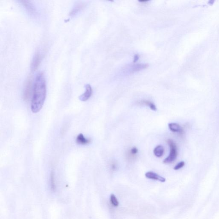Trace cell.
Wrapping results in <instances>:
<instances>
[{"mask_svg": "<svg viewBox=\"0 0 219 219\" xmlns=\"http://www.w3.org/2000/svg\"><path fill=\"white\" fill-rule=\"evenodd\" d=\"M111 168L112 170L114 171L116 170L117 168V165L116 163L113 162L111 163Z\"/></svg>", "mask_w": 219, "mask_h": 219, "instance_id": "obj_18", "label": "cell"}, {"mask_svg": "<svg viewBox=\"0 0 219 219\" xmlns=\"http://www.w3.org/2000/svg\"><path fill=\"white\" fill-rule=\"evenodd\" d=\"M20 2L21 3V4L28 12L32 14H35L36 12V10L34 8V6L30 1H21Z\"/></svg>", "mask_w": 219, "mask_h": 219, "instance_id": "obj_8", "label": "cell"}, {"mask_svg": "<svg viewBox=\"0 0 219 219\" xmlns=\"http://www.w3.org/2000/svg\"><path fill=\"white\" fill-rule=\"evenodd\" d=\"M138 149L136 147H133L129 151V155H130V157L133 158L134 157V155L138 153Z\"/></svg>", "mask_w": 219, "mask_h": 219, "instance_id": "obj_16", "label": "cell"}, {"mask_svg": "<svg viewBox=\"0 0 219 219\" xmlns=\"http://www.w3.org/2000/svg\"><path fill=\"white\" fill-rule=\"evenodd\" d=\"M169 129L173 132H177L182 134L184 132L182 128L176 123H170L168 124Z\"/></svg>", "mask_w": 219, "mask_h": 219, "instance_id": "obj_9", "label": "cell"}, {"mask_svg": "<svg viewBox=\"0 0 219 219\" xmlns=\"http://www.w3.org/2000/svg\"><path fill=\"white\" fill-rule=\"evenodd\" d=\"M51 189L53 190H55V175L54 173H51Z\"/></svg>", "mask_w": 219, "mask_h": 219, "instance_id": "obj_15", "label": "cell"}, {"mask_svg": "<svg viewBox=\"0 0 219 219\" xmlns=\"http://www.w3.org/2000/svg\"><path fill=\"white\" fill-rule=\"evenodd\" d=\"M185 165V162L184 161H181L178 163V164L175 166L174 169L175 170H179L181 168H182Z\"/></svg>", "mask_w": 219, "mask_h": 219, "instance_id": "obj_17", "label": "cell"}, {"mask_svg": "<svg viewBox=\"0 0 219 219\" xmlns=\"http://www.w3.org/2000/svg\"><path fill=\"white\" fill-rule=\"evenodd\" d=\"M46 96V85L42 72L37 74L33 85L31 109L33 113L39 112L42 108Z\"/></svg>", "mask_w": 219, "mask_h": 219, "instance_id": "obj_1", "label": "cell"}, {"mask_svg": "<svg viewBox=\"0 0 219 219\" xmlns=\"http://www.w3.org/2000/svg\"><path fill=\"white\" fill-rule=\"evenodd\" d=\"M154 154L157 157H160L163 156L164 152V148L163 146L158 145L154 149Z\"/></svg>", "mask_w": 219, "mask_h": 219, "instance_id": "obj_12", "label": "cell"}, {"mask_svg": "<svg viewBox=\"0 0 219 219\" xmlns=\"http://www.w3.org/2000/svg\"><path fill=\"white\" fill-rule=\"evenodd\" d=\"M77 143L80 145H86L88 144L91 142L90 139H87L84 137L82 134H80L78 135L76 140Z\"/></svg>", "mask_w": 219, "mask_h": 219, "instance_id": "obj_10", "label": "cell"}, {"mask_svg": "<svg viewBox=\"0 0 219 219\" xmlns=\"http://www.w3.org/2000/svg\"><path fill=\"white\" fill-rule=\"evenodd\" d=\"M139 56L138 55H135L134 56V61H133V62H134V63H136V62H137V61H138V60H139Z\"/></svg>", "mask_w": 219, "mask_h": 219, "instance_id": "obj_19", "label": "cell"}, {"mask_svg": "<svg viewBox=\"0 0 219 219\" xmlns=\"http://www.w3.org/2000/svg\"><path fill=\"white\" fill-rule=\"evenodd\" d=\"M148 65L147 64H137L128 66L125 69V73L127 74H132L136 71H140L145 69L147 68Z\"/></svg>", "mask_w": 219, "mask_h": 219, "instance_id": "obj_4", "label": "cell"}, {"mask_svg": "<svg viewBox=\"0 0 219 219\" xmlns=\"http://www.w3.org/2000/svg\"><path fill=\"white\" fill-rule=\"evenodd\" d=\"M138 104L141 105H145L149 107L152 110L156 111L157 107L152 102L147 100H142L138 102Z\"/></svg>", "mask_w": 219, "mask_h": 219, "instance_id": "obj_13", "label": "cell"}, {"mask_svg": "<svg viewBox=\"0 0 219 219\" xmlns=\"http://www.w3.org/2000/svg\"><path fill=\"white\" fill-rule=\"evenodd\" d=\"M41 59V57L39 52H37L34 55L32 61L31 67H30L32 71H35L37 69L40 63Z\"/></svg>", "mask_w": 219, "mask_h": 219, "instance_id": "obj_6", "label": "cell"}, {"mask_svg": "<svg viewBox=\"0 0 219 219\" xmlns=\"http://www.w3.org/2000/svg\"><path fill=\"white\" fill-rule=\"evenodd\" d=\"M84 7V4L82 3H77L75 5L71 11L70 13V16H74L76 15Z\"/></svg>", "mask_w": 219, "mask_h": 219, "instance_id": "obj_11", "label": "cell"}, {"mask_svg": "<svg viewBox=\"0 0 219 219\" xmlns=\"http://www.w3.org/2000/svg\"><path fill=\"white\" fill-rule=\"evenodd\" d=\"M33 87L32 79L29 78L27 79L24 88L23 98L24 101L27 102L30 99V97L33 92Z\"/></svg>", "mask_w": 219, "mask_h": 219, "instance_id": "obj_3", "label": "cell"}, {"mask_svg": "<svg viewBox=\"0 0 219 219\" xmlns=\"http://www.w3.org/2000/svg\"><path fill=\"white\" fill-rule=\"evenodd\" d=\"M110 201L112 205L114 207H117L119 204L117 198L114 194H112L110 195Z\"/></svg>", "mask_w": 219, "mask_h": 219, "instance_id": "obj_14", "label": "cell"}, {"mask_svg": "<svg viewBox=\"0 0 219 219\" xmlns=\"http://www.w3.org/2000/svg\"><path fill=\"white\" fill-rule=\"evenodd\" d=\"M145 176L147 179L157 180L162 182H164L166 181V179L164 178L153 172H148L146 173Z\"/></svg>", "mask_w": 219, "mask_h": 219, "instance_id": "obj_7", "label": "cell"}, {"mask_svg": "<svg viewBox=\"0 0 219 219\" xmlns=\"http://www.w3.org/2000/svg\"><path fill=\"white\" fill-rule=\"evenodd\" d=\"M167 143L170 147V153L169 156L164 161V164H170L175 161L178 155V151L176 145L171 139H168Z\"/></svg>", "mask_w": 219, "mask_h": 219, "instance_id": "obj_2", "label": "cell"}, {"mask_svg": "<svg viewBox=\"0 0 219 219\" xmlns=\"http://www.w3.org/2000/svg\"><path fill=\"white\" fill-rule=\"evenodd\" d=\"M148 1H140L139 2H148Z\"/></svg>", "mask_w": 219, "mask_h": 219, "instance_id": "obj_20", "label": "cell"}, {"mask_svg": "<svg viewBox=\"0 0 219 219\" xmlns=\"http://www.w3.org/2000/svg\"><path fill=\"white\" fill-rule=\"evenodd\" d=\"M85 92L79 97L80 100L82 102H85L88 100L93 94V89L90 85H87L85 86Z\"/></svg>", "mask_w": 219, "mask_h": 219, "instance_id": "obj_5", "label": "cell"}]
</instances>
